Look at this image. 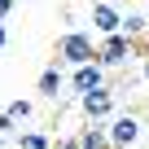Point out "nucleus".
<instances>
[{"instance_id":"1","label":"nucleus","mask_w":149,"mask_h":149,"mask_svg":"<svg viewBox=\"0 0 149 149\" xmlns=\"http://www.w3.org/2000/svg\"><path fill=\"white\" fill-rule=\"evenodd\" d=\"M136 53H140V44H132L127 35H105V40H97L92 61L110 74V70H118V66H132V61H136Z\"/></svg>"},{"instance_id":"2","label":"nucleus","mask_w":149,"mask_h":149,"mask_svg":"<svg viewBox=\"0 0 149 149\" xmlns=\"http://www.w3.org/2000/svg\"><path fill=\"white\" fill-rule=\"evenodd\" d=\"M92 53H97V44H92V35L88 31H66L61 40H57V66L61 70H74V66H88L92 61Z\"/></svg>"},{"instance_id":"3","label":"nucleus","mask_w":149,"mask_h":149,"mask_svg":"<svg viewBox=\"0 0 149 149\" xmlns=\"http://www.w3.org/2000/svg\"><path fill=\"white\" fill-rule=\"evenodd\" d=\"M140 136H145V118L140 114H114L105 123V145L110 149H136Z\"/></svg>"},{"instance_id":"4","label":"nucleus","mask_w":149,"mask_h":149,"mask_svg":"<svg viewBox=\"0 0 149 149\" xmlns=\"http://www.w3.org/2000/svg\"><path fill=\"white\" fill-rule=\"evenodd\" d=\"M66 84H70V92H74V97H88V92H97V88H110L105 70H101L97 61H88V66H74V70L66 74Z\"/></svg>"},{"instance_id":"5","label":"nucleus","mask_w":149,"mask_h":149,"mask_svg":"<svg viewBox=\"0 0 149 149\" xmlns=\"http://www.w3.org/2000/svg\"><path fill=\"white\" fill-rule=\"evenodd\" d=\"M79 110L88 114V123H105V118H114V88H97V92L79 97Z\"/></svg>"},{"instance_id":"6","label":"nucleus","mask_w":149,"mask_h":149,"mask_svg":"<svg viewBox=\"0 0 149 149\" xmlns=\"http://www.w3.org/2000/svg\"><path fill=\"white\" fill-rule=\"evenodd\" d=\"M88 22H92V31L105 40V35H118V26H123V13H118L114 5H105V0H97V5H92V13H88Z\"/></svg>"},{"instance_id":"7","label":"nucleus","mask_w":149,"mask_h":149,"mask_svg":"<svg viewBox=\"0 0 149 149\" xmlns=\"http://www.w3.org/2000/svg\"><path fill=\"white\" fill-rule=\"evenodd\" d=\"M61 88H66V70H61L57 61H53V66H44V70H40V84H35V92H40L44 101H57V97H61Z\"/></svg>"},{"instance_id":"8","label":"nucleus","mask_w":149,"mask_h":149,"mask_svg":"<svg viewBox=\"0 0 149 149\" xmlns=\"http://www.w3.org/2000/svg\"><path fill=\"white\" fill-rule=\"evenodd\" d=\"M145 31H149V18H145V13H136V9H127V13H123L118 35H127L132 44H140V35H145Z\"/></svg>"},{"instance_id":"9","label":"nucleus","mask_w":149,"mask_h":149,"mask_svg":"<svg viewBox=\"0 0 149 149\" xmlns=\"http://www.w3.org/2000/svg\"><path fill=\"white\" fill-rule=\"evenodd\" d=\"M13 149H53V132H13Z\"/></svg>"},{"instance_id":"10","label":"nucleus","mask_w":149,"mask_h":149,"mask_svg":"<svg viewBox=\"0 0 149 149\" xmlns=\"http://www.w3.org/2000/svg\"><path fill=\"white\" fill-rule=\"evenodd\" d=\"M74 145H79V149H110V145H105V127H101V123H88L79 136H74Z\"/></svg>"},{"instance_id":"11","label":"nucleus","mask_w":149,"mask_h":149,"mask_svg":"<svg viewBox=\"0 0 149 149\" xmlns=\"http://www.w3.org/2000/svg\"><path fill=\"white\" fill-rule=\"evenodd\" d=\"M31 114H35V105H31V101H22V97H18V101H9V110H5V118H9L13 127H22Z\"/></svg>"},{"instance_id":"12","label":"nucleus","mask_w":149,"mask_h":149,"mask_svg":"<svg viewBox=\"0 0 149 149\" xmlns=\"http://www.w3.org/2000/svg\"><path fill=\"white\" fill-rule=\"evenodd\" d=\"M53 149H79V145H74V136H61V140H53Z\"/></svg>"},{"instance_id":"13","label":"nucleus","mask_w":149,"mask_h":149,"mask_svg":"<svg viewBox=\"0 0 149 149\" xmlns=\"http://www.w3.org/2000/svg\"><path fill=\"white\" fill-rule=\"evenodd\" d=\"M13 132H18V127H13V123L5 118V114H0V136H13Z\"/></svg>"},{"instance_id":"14","label":"nucleus","mask_w":149,"mask_h":149,"mask_svg":"<svg viewBox=\"0 0 149 149\" xmlns=\"http://www.w3.org/2000/svg\"><path fill=\"white\" fill-rule=\"evenodd\" d=\"M9 13H13V0H0V22H5Z\"/></svg>"},{"instance_id":"15","label":"nucleus","mask_w":149,"mask_h":149,"mask_svg":"<svg viewBox=\"0 0 149 149\" xmlns=\"http://www.w3.org/2000/svg\"><path fill=\"white\" fill-rule=\"evenodd\" d=\"M5 44H9V26L0 22V48H5Z\"/></svg>"},{"instance_id":"16","label":"nucleus","mask_w":149,"mask_h":149,"mask_svg":"<svg viewBox=\"0 0 149 149\" xmlns=\"http://www.w3.org/2000/svg\"><path fill=\"white\" fill-rule=\"evenodd\" d=\"M145 84H149V53H145Z\"/></svg>"},{"instance_id":"17","label":"nucleus","mask_w":149,"mask_h":149,"mask_svg":"<svg viewBox=\"0 0 149 149\" xmlns=\"http://www.w3.org/2000/svg\"><path fill=\"white\" fill-rule=\"evenodd\" d=\"M145 18H149V0H145Z\"/></svg>"},{"instance_id":"18","label":"nucleus","mask_w":149,"mask_h":149,"mask_svg":"<svg viewBox=\"0 0 149 149\" xmlns=\"http://www.w3.org/2000/svg\"><path fill=\"white\" fill-rule=\"evenodd\" d=\"M13 5H18V0H13Z\"/></svg>"}]
</instances>
